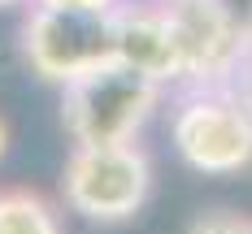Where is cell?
<instances>
[{
    "instance_id": "7",
    "label": "cell",
    "mask_w": 252,
    "mask_h": 234,
    "mask_svg": "<svg viewBox=\"0 0 252 234\" xmlns=\"http://www.w3.org/2000/svg\"><path fill=\"white\" fill-rule=\"evenodd\" d=\"M0 234H65V221L48 195L26 191V186H4L0 191Z\"/></svg>"
},
{
    "instance_id": "5",
    "label": "cell",
    "mask_w": 252,
    "mask_h": 234,
    "mask_svg": "<svg viewBox=\"0 0 252 234\" xmlns=\"http://www.w3.org/2000/svg\"><path fill=\"white\" fill-rule=\"evenodd\" d=\"M170 4V0H165ZM170 22L178 39V65L187 87H222L244 52V26L222 0H174Z\"/></svg>"
},
{
    "instance_id": "10",
    "label": "cell",
    "mask_w": 252,
    "mask_h": 234,
    "mask_svg": "<svg viewBox=\"0 0 252 234\" xmlns=\"http://www.w3.org/2000/svg\"><path fill=\"white\" fill-rule=\"evenodd\" d=\"M4 156H9V122L0 117V160H4Z\"/></svg>"
},
{
    "instance_id": "6",
    "label": "cell",
    "mask_w": 252,
    "mask_h": 234,
    "mask_svg": "<svg viewBox=\"0 0 252 234\" xmlns=\"http://www.w3.org/2000/svg\"><path fill=\"white\" fill-rule=\"evenodd\" d=\"M113 56L139 70V74L157 78L161 87H170L183 78L178 65V39H174V22H170V4L157 0H126L113 9Z\"/></svg>"
},
{
    "instance_id": "9",
    "label": "cell",
    "mask_w": 252,
    "mask_h": 234,
    "mask_svg": "<svg viewBox=\"0 0 252 234\" xmlns=\"http://www.w3.org/2000/svg\"><path fill=\"white\" fill-rule=\"evenodd\" d=\"M52 4H87V9H118L126 0H52Z\"/></svg>"
},
{
    "instance_id": "1",
    "label": "cell",
    "mask_w": 252,
    "mask_h": 234,
    "mask_svg": "<svg viewBox=\"0 0 252 234\" xmlns=\"http://www.w3.org/2000/svg\"><path fill=\"white\" fill-rule=\"evenodd\" d=\"M161 96L165 87L157 78L113 56L61 87V130L70 143H122L148 126Z\"/></svg>"
},
{
    "instance_id": "2",
    "label": "cell",
    "mask_w": 252,
    "mask_h": 234,
    "mask_svg": "<svg viewBox=\"0 0 252 234\" xmlns=\"http://www.w3.org/2000/svg\"><path fill=\"white\" fill-rule=\"evenodd\" d=\"M152 195V160L148 152L122 139V143H74L61 165V200L70 212L122 226L135 212H144Z\"/></svg>"
},
{
    "instance_id": "12",
    "label": "cell",
    "mask_w": 252,
    "mask_h": 234,
    "mask_svg": "<svg viewBox=\"0 0 252 234\" xmlns=\"http://www.w3.org/2000/svg\"><path fill=\"white\" fill-rule=\"evenodd\" d=\"M170 4H174V0H170Z\"/></svg>"
},
{
    "instance_id": "8",
    "label": "cell",
    "mask_w": 252,
    "mask_h": 234,
    "mask_svg": "<svg viewBox=\"0 0 252 234\" xmlns=\"http://www.w3.org/2000/svg\"><path fill=\"white\" fill-rule=\"evenodd\" d=\"M187 234H252V217L235 208H209L187 226Z\"/></svg>"
},
{
    "instance_id": "11",
    "label": "cell",
    "mask_w": 252,
    "mask_h": 234,
    "mask_svg": "<svg viewBox=\"0 0 252 234\" xmlns=\"http://www.w3.org/2000/svg\"><path fill=\"white\" fill-rule=\"evenodd\" d=\"M26 4H35V0H0V9H26Z\"/></svg>"
},
{
    "instance_id": "3",
    "label": "cell",
    "mask_w": 252,
    "mask_h": 234,
    "mask_svg": "<svg viewBox=\"0 0 252 234\" xmlns=\"http://www.w3.org/2000/svg\"><path fill=\"white\" fill-rule=\"evenodd\" d=\"M22 56L31 74L65 87L113 61V9H87V4H52L35 0L22 18Z\"/></svg>"
},
{
    "instance_id": "4",
    "label": "cell",
    "mask_w": 252,
    "mask_h": 234,
    "mask_svg": "<svg viewBox=\"0 0 252 234\" xmlns=\"http://www.w3.org/2000/svg\"><path fill=\"white\" fill-rule=\"evenodd\" d=\"M170 143L187 169L226 178L252 165V104L222 87H191L170 117Z\"/></svg>"
}]
</instances>
